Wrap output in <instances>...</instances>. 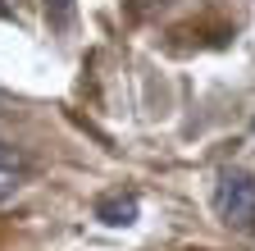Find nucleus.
I'll return each mask as SVG.
<instances>
[{
	"label": "nucleus",
	"mask_w": 255,
	"mask_h": 251,
	"mask_svg": "<svg viewBox=\"0 0 255 251\" xmlns=\"http://www.w3.org/2000/svg\"><path fill=\"white\" fill-rule=\"evenodd\" d=\"M69 9H73V0H46V14H50L55 23H64V18H69Z\"/></svg>",
	"instance_id": "3"
},
{
	"label": "nucleus",
	"mask_w": 255,
	"mask_h": 251,
	"mask_svg": "<svg viewBox=\"0 0 255 251\" xmlns=\"http://www.w3.org/2000/svg\"><path fill=\"white\" fill-rule=\"evenodd\" d=\"M214 206L223 215V224L237 233H255V178L246 169H223L214 187Z\"/></svg>",
	"instance_id": "1"
},
{
	"label": "nucleus",
	"mask_w": 255,
	"mask_h": 251,
	"mask_svg": "<svg viewBox=\"0 0 255 251\" xmlns=\"http://www.w3.org/2000/svg\"><path fill=\"white\" fill-rule=\"evenodd\" d=\"M9 169H18V151L0 142V174H9Z\"/></svg>",
	"instance_id": "4"
},
{
	"label": "nucleus",
	"mask_w": 255,
	"mask_h": 251,
	"mask_svg": "<svg viewBox=\"0 0 255 251\" xmlns=\"http://www.w3.org/2000/svg\"><path fill=\"white\" fill-rule=\"evenodd\" d=\"M96 219H101V224H114V229L137 224V197H101L96 201Z\"/></svg>",
	"instance_id": "2"
}]
</instances>
